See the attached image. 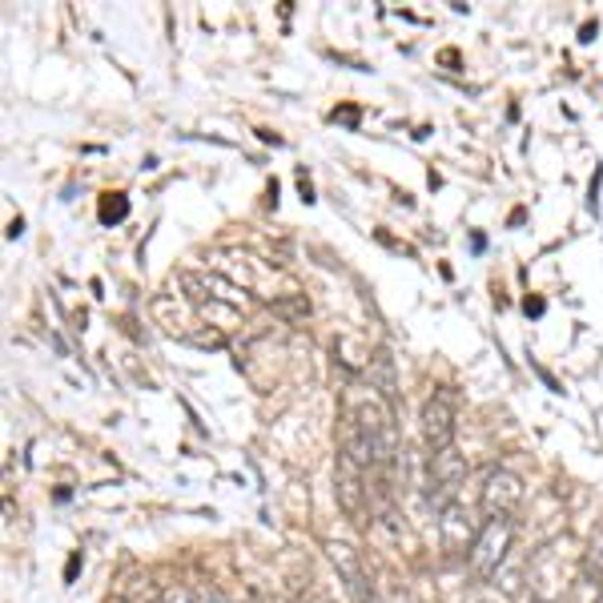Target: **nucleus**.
I'll return each instance as SVG.
<instances>
[{
    "instance_id": "obj_1",
    "label": "nucleus",
    "mask_w": 603,
    "mask_h": 603,
    "mask_svg": "<svg viewBox=\"0 0 603 603\" xmlns=\"http://www.w3.org/2000/svg\"><path fill=\"white\" fill-rule=\"evenodd\" d=\"M346 414H354V423L362 426V434H366V443L374 451L371 475H379L386 483L394 475V463H399V423H394L391 402L382 399V394L366 391L359 399H350Z\"/></svg>"
},
{
    "instance_id": "obj_2",
    "label": "nucleus",
    "mask_w": 603,
    "mask_h": 603,
    "mask_svg": "<svg viewBox=\"0 0 603 603\" xmlns=\"http://www.w3.org/2000/svg\"><path fill=\"white\" fill-rule=\"evenodd\" d=\"M511 540H515V527H511V515H499V519H488L483 527L475 531V540L466 547V563H471V572L479 580H491V575L503 567L511 551Z\"/></svg>"
},
{
    "instance_id": "obj_3",
    "label": "nucleus",
    "mask_w": 603,
    "mask_h": 603,
    "mask_svg": "<svg viewBox=\"0 0 603 603\" xmlns=\"http://www.w3.org/2000/svg\"><path fill=\"white\" fill-rule=\"evenodd\" d=\"M463 483H466V459L459 455L455 446L431 455V463H426V507L443 515V511L459 499V488H463Z\"/></svg>"
},
{
    "instance_id": "obj_4",
    "label": "nucleus",
    "mask_w": 603,
    "mask_h": 603,
    "mask_svg": "<svg viewBox=\"0 0 603 603\" xmlns=\"http://www.w3.org/2000/svg\"><path fill=\"white\" fill-rule=\"evenodd\" d=\"M322 551H326L330 567H334V575H339V583L346 587L350 600L371 603L374 587H371V575H366V567H362V560H359V551L350 547V543H342V540H326V543H322Z\"/></svg>"
},
{
    "instance_id": "obj_5",
    "label": "nucleus",
    "mask_w": 603,
    "mask_h": 603,
    "mask_svg": "<svg viewBox=\"0 0 603 603\" xmlns=\"http://www.w3.org/2000/svg\"><path fill=\"white\" fill-rule=\"evenodd\" d=\"M523 503V479L507 466H491L488 479H483V491H479V507L488 519L511 515V511Z\"/></svg>"
},
{
    "instance_id": "obj_6",
    "label": "nucleus",
    "mask_w": 603,
    "mask_h": 603,
    "mask_svg": "<svg viewBox=\"0 0 603 603\" xmlns=\"http://www.w3.org/2000/svg\"><path fill=\"white\" fill-rule=\"evenodd\" d=\"M419 431H423V443L431 455L439 451H451L455 446V406L446 394H431L423 402V414H419Z\"/></svg>"
},
{
    "instance_id": "obj_7",
    "label": "nucleus",
    "mask_w": 603,
    "mask_h": 603,
    "mask_svg": "<svg viewBox=\"0 0 603 603\" xmlns=\"http://www.w3.org/2000/svg\"><path fill=\"white\" fill-rule=\"evenodd\" d=\"M366 475H371V471H362L354 459H346L339 451V466H334V495H339V507L346 511L354 523H362V515H366V495H371Z\"/></svg>"
},
{
    "instance_id": "obj_8",
    "label": "nucleus",
    "mask_w": 603,
    "mask_h": 603,
    "mask_svg": "<svg viewBox=\"0 0 603 603\" xmlns=\"http://www.w3.org/2000/svg\"><path fill=\"white\" fill-rule=\"evenodd\" d=\"M366 379H371V391H379L386 402H394V394H399V379H394V359L386 354V350H379V354L371 359Z\"/></svg>"
},
{
    "instance_id": "obj_9",
    "label": "nucleus",
    "mask_w": 603,
    "mask_h": 603,
    "mask_svg": "<svg viewBox=\"0 0 603 603\" xmlns=\"http://www.w3.org/2000/svg\"><path fill=\"white\" fill-rule=\"evenodd\" d=\"M583 580L592 587H603V519L587 535V551H583Z\"/></svg>"
},
{
    "instance_id": "obj_10",
    "label": "nucleus",
    "mask_w": 603,
    "mask_h": 603,
    "mask_svg": "<svg viewBox=\"0 0 603 603\" xmlns=\"http://www.w3.org/2000/svg\"><path fill=\"white\" fill-rule=\"evenodd\" d=\"M185 592H190V600H193V603H230V600H225L222 587H218V583H205V580L190 583Z\"/></svg>"
},
{
    "instance_id": "obj_11",
    "label": "nucleus",
    "mask_w": 603,
    "mask_h": 603,
    "mask_svg": "<svg viewBox=\"0 0 603 603\" xmlns=\"http://www.w3.org/2000/svg\"><path fill=\"white\" fill-rule=\"evenodd\" d=\"M161 603H193V600H190V592H165Z\"/></svg>"
},
{
    "instance_id": "obj_12",
    "label": "nucleus",
    "mask_w": 603,
    "mask_h": 603,
    "mask_svg": "<svg viewBox=\"0 0 603 603\" xmlns=\"http://www.w3.org/2000/svg\"><path fill=\"white\" fill-rule=\"evenodd\" d=\"M121 213H125V201H117V205H105V210H101V218H121Z\"/></svg>"
},
{
    "instance_id": "obj_13",
    "label": "nucleus",
    "mask_w": 603,
    "mask_h": 603,
    "mask_svg": "<svg viewBox=\"0 0 603 603\" xmlns=\"http://www.w3.org/2000/svg\"><path fill=\"white\" fill-rule=\"evenodd\" d=\"M109 603H129V600H109Z\"/></svg>"
},
{
    "instance_id": "obj_14",
    "label": "nucleus",
    "mask_w": 603,
    "mask_h": 603,
    "mask_svg": "<svg viewBox=\"0 0 603 603\" xmlns=\"http://www.w3.org/2000/svg\"><path fill=\"white\" fill-rule=\"evenodd\" d=\"M531 603H551V600H531Z\"/></svg>"
}]
</instances>
